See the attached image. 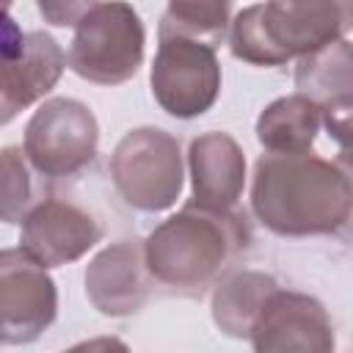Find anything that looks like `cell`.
Here are the masks:
<instances>
[{"label":"cell","instance_id":"6da1fadb","mask_svg":"<svg viewBox=\"0 0 353 353\" xmlns=\"http://www.w3.org/2000/svg\"><path fill=\"white\" fill-rule=\"evenodd\" d=\"M251 212L279 237L342 234L353 223V182L314 152H268L254 163Z\"/></svg>","mask_w":353,"mask_h":353},{"label":"cell","instance_id":"7a4b0ae2","mask_svg":"<svg viewBox=\"0 0 353 353\" xmlns=\"http://www.w3.org/2000/svg\"><path fill=\"white\" fill-rule=\"evenodd\" d=\"M251 245V223L237 210H210L193 199L143 240L154 284L171 295L201 298Z\"/></svg>","mask_w":353,"mask_h":353},{"label":"cell","instance_id":"3957f363","mask_svg":"<svg viewBox=\"0 0 353 353\" xmlns=\"http://www.w3.org/2000/svg\"><path fill=\"white\" fill-rule=\"evenodd\" d=\"M353 30L350 0H273L254 3L234 14L229 50L251 66H284Z\"/></svg>","mask_w":353,"mask_h":353},{"label":"cell","instance_id":"277c9868","mask_svg":"<svg viewBox=\"0 0 353 353\" xmlns=\"http://www.w3.org/2000/svg\"><path fill=\"white\" fill-rule=\"evenodd\" d=\"M146 30L127 3H88L66 52L69 69L94 85H121L138 74Z\"/></svg>","mask_w":353,"mask_h":353},{"label":"cell","instance_id":"5b68a950","mask_svg":"<svg viewBox=\"0 0 353 353\" xmlns=\"http://www.w3.org/2000/svg\"><path fill=\"white\" fill-rule=\"evenodd\" d=\"M108 168L121 201L138 212H163L174 207L182 193V149L163 127H135L124 132Z\"/></svg>","mask_w":353,"mask_h":353},{"label":"cell","instance_id":"8992f818","mask_svg":"<svg viewBox=\"0 0 353 353\" xmlns=\"http://www.w3.org/2000/svg\"><path fill=\"white\" fill-rule=\"evenodd\" d=\"M149 85L154 102L174 119L207 113L221 94L218 47L179 33H157Z\"/></svg>","mask_w":353,"mask_h":353},{"label":"cell","instance_id":"52a82bcc","mask_svg":"<svg viewBox=\"0 0 353 353\" xmlns=\"http://www.w3.org/2000/svg\"><path fill=\"white\" fill-rule=\"evenodd\" d=\"M25 157L44 179H61L94 163L99 149V124L94 110L72 97L41 102L25 124Z\"/></svg>","mask_w":353,"mask_h":353},{"label":"cell","instance_id":"ba28073f","mask_svg":"<svg viewBox=\"0 0 353 353\" xmlns=\"http://www.w3.org/2000/svg\"><path fill=\"white\" fill-rule=\"evenodd\" d=\"M3 80H0V121L8 124L19 110L47 97L61 80L66 55L47 30H19L6 14L3 19Z\"/></svg>","mask_w":353,"mask_h":353},{"label":"cell","instance_id":"9c48e42d","mask_svg":"<svg viewBox=\"0 0 353 353\" xmlns=\"http://www.w3.org/2000/svg\"><path fill=\"white\" fill-rule=\"evenodd\" d=\"M0 317L3 345H30L58 317L52 276L19 245L0 254Z\"/></svg>","mask_w":353,"mask_h":353},{"label":"cell","instance_id":"30bf717a","mask_svg":"<svg viewBox=\"0 0 353 353\" xmlns=\"http://www.w3.org/2000/svg\"><path fill=\"white\" fill-rule=\"evenodd\" d=\"M254 353H334L336 336L325 306L295 290H279L251 331Z\"/></svg>","mask_w":353,"mask_h":353},{"label":"cell","instance_id":"8fae6325","mask_svg":"<svg viewBox=\"0 0 353 353\" xmlns=\"http://www.w3.org/2000/svg\"><path fill=\"white\" fill-rule=\"evenodd\" d=\"M85 295L91 306L105 317L138 314L152 292V273L146 268L143 240H119L102 248L85 265Z\"/></svg>","mask_w":353,"mask_h":353},{"label":"cell","instance_id":"7c38bea8","mask_svg":"<svg viewBox=\"0 0 353 353\" xmlns=\"http://www.w3.org/2000/svg\"><path fill=\"white\" fill-rule=\"evenodd\" d=\"M99 240V221L83 207L61 199H47L28 212L19 232V248L47 270L80 259Z\"/></svg>","mask_w":353,"mask_h":353},{"label":"cell","instance_id":"4fadbf2b","mask_svg":"<svg viewBox=\"0 0 353 353\" xmlns=\"http://www.w3.org/2000/svg\"><path fill=\"white\" fill-rule=\"evenodd\" d=\"M188 168L193 182V201L210 210H234L245 188L243 146L221 130L190 141Z\"/></svg>","mask_w":353,"mask_h":353},{"label":"cell","instance_id":"5bb4252c","mask_svg":"<svg viewBox=\"0 0 353 353\" xmlns=\"http://www.w3.org/2000/svg\"><path fill=\"white\" fill-rule=\"evenodd\" d=\"M279 281L262 270H232L212 287V323L232 339H251L265 303L279 292Z\"/></svg>","mask_w":353,"mask_h":353},{"label":"cell","instance_id":"9a60e30c","mask_svg":"<svg viewBox=\"0 0 353 353\" xmlns=\"http://www.w3.org/2000/svg\"><path fill=\"white\" fill-rule=\"evenodd\" d=\"M323 127V108L301 94L279 97L256 119V141L270 154L312 152Z\"/></svg>","mask_w":353,"mask_h":353},{"label":"cell","instance_id":"2e32d148","mask_svg":"<svg viewBox=\"0 0 353 353\" xmlns=\"http://www.w3.org/2000/svg\"><path fill=\"white\" fill-rule=\"evenodd\" d=\"M295 88L320 108L353 97V41H331L295 63Z\"/></svg>","mask_w":353,"mask_h":353},{"label":"cell","instance_id":"e0dca14e","mask_svg":"<svg viewBox=\"0 0 353 353\" xmlns=\"http://www.w3.org/2000/svg\"><path fill=\"white\" fill-rule=\"evenodd\" d=\"M232 3H185L171 0L160 14L157 33H179L212 47H221L229 39L232 28Z\"/></svg>","mask_w":353,"mask_h":353},{"label":"cell","instance_id":"ac0fdd59","mask_svg":"<svg viewBox=\"0 0 353 353\" xmlns=\"http://www.w3.org/2000/svg\"><path fill=\"white\" fill-rule=\"evenodd\" d=\"M44 176L30 165L22 146L3 149V221L22 223L41 201H47Z\"/></svg>","mask_w":353,"mask_h":353},{"label":"cell","instance_id":"d6986e66","mask_svg":"<svg viewBox=\"0 0 353 353\" xmlns=\"http://www.w3.org/2000/svg\"><path fill=\"white\" fill-rule=\"evenodd\" d=\"M323 127L331 135V141L339 143V152H353V97L325 105Z\"/></svg>","mask_w":353,"mask_h":353},{"label":"cell","instance_id":"ffe728a7","mask_svg":"<svg viewBox=\"0 0 353 353\" xmlns=\"http://www.w3.org/2000/svg\"><path fill=\"white\" fill-rule=\"evenodd\" d=\"M88 8V3H72V0H58V3H39V11H41V17L44 19H50L52 25H58V28H74L77 25V19L83 17V11Z\"/></svg>","mask_w":353,"mask_h":353},{"label":"cell","instance_id":"44dd1931","mask_svg":"<svg viewBox=\"0 0 353 353\" xmlns=\"http://www.w3.org/2000/svg\"><path fill=\"white\" fill-rule=\"evenodd\" d=\"M61 353H132V350L119 336H94V339H83Z\"/></svg>","mask_w":353,"mask_h":353},{"label":"cell","instance_id":"7402d4cb","mask_svg":"<svg viewBox=\"0 0 353 353\" xmlns=\"http://www.w3.org/2000/svg\"><path fill=\"white\" fill-rule=\"evenodd\" d=\"M336 165L350 176V182H353V152H339L336 154Z\"/></svg>","mask_w":353,"mask_h":353}]
</instances>
